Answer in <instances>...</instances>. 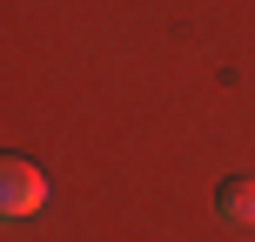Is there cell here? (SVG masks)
I'll use <instances>...</instances> for the list:
<instances>
[{"mask_svg": "<svg viewBox=\"0 0 255 242\" xmlns=\"http://www.w3.org/2000/svg\"><path fill=\"white\" fill-rule=\"evenodd\" d=\"M215 209H222L229 222H255V175L222 182V189H215Z\"/></svg>", "mask_w": 255, "mask_h": 242, "instance_id": "obj_2", "label": "cell"}, {"mask_svg": "<svg viewBox=\"0 0 255 242\" xmlns=\"http://www.w3.org/2000/svg\"><path fill=\"white\" fill-rule=\"evenodd\" d=\"M0 209H7V216L47 209V175H40L34 162H20V155H7V162H0Z\"/></svg>", "mask_w": 255, "mask_h": 242, "instance_id": "obj_1", "label": "cell"}]
</instances>
